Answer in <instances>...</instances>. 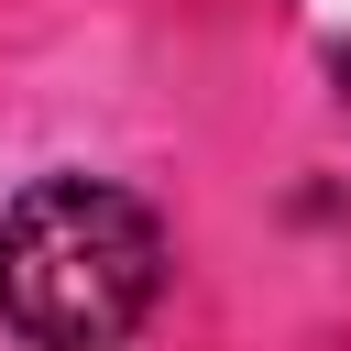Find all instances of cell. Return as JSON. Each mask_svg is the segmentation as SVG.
<instances>
[{"label":"cell","mask_w":351,"mask_h":351,"mask_svg":"<svg viewBox=\"0 0 351 351\" xmlns=\"http://www.w3.org/2000/svg\"><path fill=\"white\" fill-rule=\"evenodd\" d=\"M165 296V219L99 176H33L0 208V318L33 351H121Z\"/></svg>","instance_id":"1"},{"label":"cell","mask_w":351,"mask_h":351,"mask_svg":"<svg viewBox=\"0 0 351 351\" xmlns=\"http://www.w3.org/2000/svg\"><path fill=\"white\" fill-rule=\"evenodd\" d=\"M340 110H351V55H340Z\"/></svg>","instance_id":"2"}]
</instances>
